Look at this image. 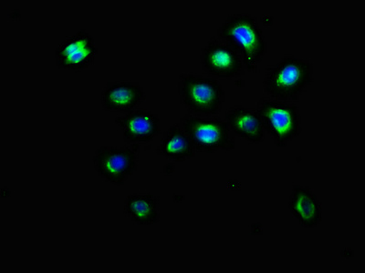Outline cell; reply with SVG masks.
Masks as SVG:
<instances>
[{
    "label": "cell",
    "mask_w": 365,
    "mask_h": 273,
    "mask_svg": "<svg viewBox=\"0 0 365 273\" xmlns=\"http://www.w3.org/2000/svg\"><path fill=\"white\" fill-rule=\"evenodd\" d=\"M218 36L240 54L244 66L250 71L255 70L265 56L267 44L263 32L257 19L250 15L230 16L220 28Z\"/></svg>",
    "instance_id": "1"
},
{
    "label": "cell",
    "mask_w": 365,
    "mask_h": 273,
    "mask_svg": "<svg viewBox=\"0 0 365 273\" xmlns=\"http://www.w3.org/2000/svg\"><path fill=\"white\" fill-rule=\"evenodd\" d=\"M225 118L230 129L241 138L254 143L265 139V129L257 112L237 107L227 112Z\"/></svg>",
    "instance_id": "11"
},
{
    "label": "cell",
    "mask_w": 365,
    "mask_h": 273,
    "mask_svg": "<svg viewBox=\"0 0 365 273\" xmlns=\"http://www.w3.org/2000/svg\"><path fill=\"white\" fill-rule=\"evenodd\" d=\"M97 52L91 36L86 31H80L58 46L55 58L61 68L81 70L91 66Z\"/></svg>",
    "instance_id": "8"
},
{
    "label": "cell",
    "mask_w": 365,
    "mask_h": 273,
    "mask_svg": "<svg viewBox=\"0 0 365 273\" xmlns=\"http://www.w3.org/2000/svg\"><path fill=\"white\" fill-rule=\"evenodd\" d=\"M312 80V64L308 60L288 56L267 70L264 87L272 99L296 100Z\"/></svg>",
    "instance_id": "2"
},
{
    "label": "cell",
    "mask_w": 365,
    "mask_h": 273,
    "mask_svg": "<svg viewBox=\"0 0 365 273\" xmlns=\"http://www.w3.org/2000/svg\"><path fill=\"white\" fill-rule=\"evenodd\" d=\"M158 200L150 194L130 195L125 213L139 225H153L158 220Z\"/></svg>",
    "instance_id": "13"
},
{
    "label": "cell",
    "mask_w": 365,
    "mask_h": 273,
    "mask_svg": "<svg viewBox=\"0 0 365 273\" xmlns=\"http://www.w3.org/2000/svg\"><path fill=\"white\" fill-rule=\"evenodd\" d=\"M195 148L190 139L182 129L173 126L165 133L158 149L159 154L173 161H184L191 158Z\"/></svg>",
    "instance_id": "14"
},
{
    "label": "cell",
    "mask_w": 365,
    "mask_h": 273,
    "mask_svg": "<svg viewBox=\"0 0 365 273\" xmlns=\"http://www.w3.org/2000/svg\"><path fill=\"white\" fill-rule=\"evenodd\" d=\"M201 63L208 74L221 79H232L244 74V64L240 54L215 38L202 50Z\"/></svg>",
    "instance_id": "7"
},
{
    "label": "cell",
    "mask_w": 365,
    "mask_h": 273,
    "mask_svg": "<svg viewBox=\"0 0 365 273\" xmlns=\"http://www.w3.org/2000/svg\"><path fill=\"white\" fill-rule=\"evenodd\" d=\"M179 93L185 108L207 116L220 112L225 100L224 90L218 81L194 74L182 75Z\"/></svg>",
    "instance_id": "3"
},
{
    "label": "cell",
    "mask_w": 365,
    "mask_h": 273,
    "mask_svg": "<svg viewBox=\"0 0 365 273\" xmlns=\"http://www.w3.org/2000/svg\"><path fill=\"white\" fill-rule=\"evenodd\" d=\"M143 97V91L138 85L130 82L110 84L103 91L102 104L104 109L113 112H131Z\"/></svg>",
    "instance_id": "10"
},
{
    "label": "cell",
    "mask_w": 365,
    "mask_h": 273,
    "mask_svg": "<svg viewBox=\"0 0 365 273\" xmlns=\"http://www.w3.org/2000/svg\"><path fill=\"white\" fill-rule=\"evenodd\" d=\"M289 209L293 216L305 228L318 225L322 218L317 198L307 188L296 186L289 199Z\"/></svg>",
    "instance_id": "12"
},
{
    "label": "cell",
    "mask_w": 365,
    "mask_h": 273,
    "mask_svg": "<svg viewBox=\"0 0 365 273\" xmlns=\"http://www.w3.org/2000/svg\"><path fill=\"white\" fill-rule=\"evenodd\" d=\"M181 129L197 151L211 152L233 147L230 127L221 119L189 116L182 120Z\"/></svg>",
    "instance_id": "5"
},
{
    "label": "cell",
    "mask_w": 365,
    "mask_h": 273,
    "mask_svg": "<svg viewBox=\"0 0 365 273\" xmlns=\"http://www.w3.org/2000/svg\"><path fill=\"white\" fill-rule=\"evenodd\" d=\"M264 129L276 144L285 146L301 133V115L294 105L262 100L257 109Z\"/></svg>",
    "instance_id": "4"
},
{
    "label": "cell",
    "mask_w": 365,
    "mask_h": 273,
    "mask_svg": "<svg viewBox=\"0 0 365 273\" xmlns=\"http://www.w3.org/2000/svg\"><path fill=\"white\" fill-rule=\"evenodd\" d=\"M137 149L101 148L93 157L97 173L113 184L125 183L136 168Z\"/></svg>",
    "instance_id": "6"
},
{
    "label": "cell",
    "mask_w": 365,
    "mask_h": 273,
    "mask_svg": "<svg viewBox=\"0 0 365 273\" xmlns=\"http://www.w3.org/2000/svg\"><path fill=\"white\" fill-rule=\"evenodd\" d=\"M116 124L122 129L123 138L130 142L152 141L159 132V119L146 110H136L116 119Z\"/></svg>",
    "instance_id": "9"
}]
</instances>
